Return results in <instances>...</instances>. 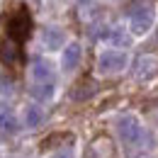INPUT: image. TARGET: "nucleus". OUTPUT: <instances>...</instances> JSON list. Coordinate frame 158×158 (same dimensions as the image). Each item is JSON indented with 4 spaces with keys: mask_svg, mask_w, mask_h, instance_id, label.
<instances>
[{
    "mask_svg": "<svg viewBox=\"0 0 158 158\" xmlns=\"http://www.w3.org/2000/svg\"><path fill=\"white\" fill-rule=\"evenodd\" d=\"M5 32H7V39L15 41V44H22V41L29 39V34H32V15H29V10L24 5L10 10L5 15Z\"/></svg>",
    "mask_w": 158,
    "mask_h": 158,
    "instance_id": "1",
    "label": "nucleus"
},
{
    "mask_svg": "<svg viewBox=\"0 0 158 158\" xmlns=\"http://www.w3.org/2000/svg\"><path fill=\"white\" fill-rule=\"evenodd\" d=\"M153 20H156V10L151 5H136L129 12V27L134 34H146L151 29Z\"/></svg>",
    "mask_w": 158,
    "mask_h": 158,
    "instance_id": "2",
    "label": "nucleus"
},
{
    "mask_svg": "<svg viewBox=\"0 0 158 158\" xmlns=\"http://www.w3.org/2000/svg\"><path fill=\"white\" fill-rule=\"evenodd\" d=\"M117 134L124 143L134 146V143H139L143 129H141V124H139V119L134 117V114H124V117L117 119Z\"/></svg>",
    "mask_w": 158,
    "mask_h": 158,
    "instance_id": "3",
    "label": "nucleus"
},
{
    "mask_svg": "<svg viewBox=\"0 0 158 158\" xmlns=\"http://www.w3.org/2000/svg\"><path fill=\"white\" fill-rule=\"evenodd\" d=\"M98 68L102 73H117L122 68H127V54L124 51H114V49L102 51L98 59Z\"/></svg>",
    "mask_w": 158,
    "mask_h": 158,
    "instance_id": "4",
    "label": "nucleus"
},
{
    "mask_svg": "<svg viewBox=\"0 0 158 158\" xmlns=\"http://www.w3.org/2000/svg\"><path fill=\"white\" fill-rule=\"evenodd\" d=\"M32 78L37 85H46V83H54V66L44 59H34L32 61Z\"/></svg>",
    "mask_w": 158,
    "mask_h": 158,
    "instance_id": "5",
    "label": "nucleus"
},
{
    "mask_svg": "<svg viewBox=\"0 0 158 158\" xmlns=\"http://www.w3.org/2000/svg\"><path fill=\"white\" fill-rule=\"evenodd\" d=\"M156 68H158V61L153 56H139L136 63H134V76L139 80H146L156 73Z\"/></svg>",
    "mask_w": 158,
    "mask_h": 158,
    "instance_id": "6",
    "label": "nucleus"
},
{
    "mask_svg": "<svg viewBox=\"0 0 158 158\" xmlns=\"http://www.w3.org/2000/svg\"><path fill=\"white\" fill-rule=\"evenodd\" d=\"M80 56H83L80 44H76V41L68 44V46L63 49V56H61V66H63V71H73V68H78Z\"/></svg>",
    "mask_w": 158,
    "mask_h": 158,
    "instance_id": "7",
    "label": "nucleus"
},
{
    "mask_svg": "<svg viewBox=\"0 0 158 158\" xmlns=\"http://www.w3.org/2000/svg\"><path fill=\"white\" fill-rule=\"evenodd\" d=\"M17 59H20V44H15V41H10L5 37V39L0 41V63L12 66Z\"/></svg>",
    "mask_w": 158,
    "mask_h": 158,
    "instance_id": "8",
    "label": "nucleus"
},
{
    "mask_svg": "<svg viewBox=\"0 0 158 158\" xmlns=\"http://www.w3.org/2000/svg\"><path fill=\"white\" fill-rule=\"evenodd\" d=\"M41 39H44V46L46 49H61L63 46V41H66V34H63V29L59 27H46L44 29V34H41Z\"/></svg>",
    "mask_w": 158,
    "mask_h": 158,
    "instance_id": "9",
    "label": "nucleus"
},
{
    "mask_svg": "<svg viewBox=\"0 0 158 158\" xmlns=\"http://www.w3.org/2000/svg\"><path fill=\"white\" fill-rule=\"evenodd\" d=\"M98 93V83L95 80H80L78 85L71 90V98L73 100H88Z\"/></svg>",
    "mask_w": 158,
    "mask_h": 158,
    "instance_id": "10",
    "label": "nucleus"
},
{
    "mask_svg": "<svg viewBox=\"0 0 158 158\" xmlns=\"http://www.w3.org/2000/svg\"><path fill=\"white\" fill-rule=\"evenodd\" d=\"M41 119H44L41 107H37V105H29V107L24 110V127H27V129H37V127L41 124Z\"/></svg>",
    "mask_w": 158,
    "mask_h": 158,
    "instance_id": "11",
    "label": "nucleus"
},
{
    "mask_svg": "<svg viewBox=\"0 0 158 158\" xmlns=\"http://www.w3.org/2000/svg\"><path fill=\"white\" fill-rule=\"evenodd\" d=\"M29 95L34 100H39V102H46V100H51L54 98V83H46V85H32L29 88Z\"/></svg>",
    "mask_w": 158,
    "mask_h": 158,
    "instance_id": "12",
    "label": "nucleus"
},
{
    "mask_svg": "<svg viewBox=\"0 0 158 158\" xmlns=\"http://www.w3.org/2000/svg\"><path fill=\"white\" fill-rule=\"evenodd\" d=\"M107 41H112V44H117V46H129V34H124L122 29H110V32H105L102 34Z\"/></svg>",
    "mask_w": 158,
    "mask_h": 158,
    "instance_id": "13",
    "label": "nucleus"
},
{
    "mask_svg": "<svg viewBox=\"0 0 158 158\" xmlns=\"http://www.w3.org/2000/svg\"><path fill=\"white\" fill-rule=\"evenodd\" d=\"M0 129H2V131L15 134V131H17V122H15V117H12V114H10V117H5L2 122H0Z\"/></svg>",
    "mask_w": 158,
    "mask_h": 158,
    "instance_id": "14",
    "label": "nucleus"
},
{
    "mask_svg": "<svg viewBox=\"0 0 158 158\" xmlns=\"http://www.w3.org/2000/svg\"><path fill=\"white\" fill-rule=\"evenodd\" d=\"M0 93H2V95H12V83L0 78Z\"/></svg>",
    "mask_w": 158,
    "mask_h": 158,
    "instance_id": "15",
    "label": "nucleus"
},
{
    "mask_svg": "<svg viewBox=\"0 0 158 158\" xmlns=\"http://www.w3.org/2000/svg\"><path fill=\"white\" fill-rule=\"evenodd\" d=\"M5 117H10V107H7V105L0 100V122H2Z\"/></svg>",
    "mask_w": 158,
    "mask_h": 158,
    "instance_id": "16",
    "label": "nucleus"
},
{
    "mask_svg": "<svg viewBox=\"0 0 158 158\" xmlns=\"http://www.w3.org/2000/svg\"><path fill=\"white\" fill-rule=\"evenodd\" d=\"M51 158H73V153L71 151H59V153H54Z\"/></svg>",
    "mask_w": 158,
    "mask_h": 158,
    "instance_id": "17",
    "label": "nucleus"
}]
</instances>
